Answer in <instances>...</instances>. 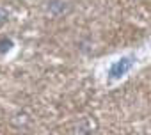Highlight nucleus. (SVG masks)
I'll list each match as a JSON object with an SVG mask.
<instances>
[{
	"mask_svg": "<svg viewBox=\"0 0 151 135\" xmlns=\"http://www.w3.org/2000/svg\"><path fill=\"white\" fill-rule=\"evenodd\" d=\"M133 59L132 57H123V59H119V60H116L112 66H110V70H109V77L112 78V80H117V78H121L123 75H126L132 68H133Z\"/></svg>",
	"mask_w": 151,
	"mask_h": 135,
	"instance_id": "obj_1",
	"label": "nucleus"
},
{
	"mask_svg": "<svg viewBox=\"0 0 151 135\" xmlns=\"http://www.w3.org/2000/svg\"><path fill=\"white\" fill-rule=\"evenodd\" d=\"M11 123H13L16 128H20V130H22V128H27V126L30 124V117H29L27 114H23V112H22V114H16V116L11 119Z\"/></svg>",
	"mask_w": 151,
	"mask_h": 135,
	"instance_id": "obj_2",
	"label": "nucleus"
},
{
	"mask_svg": "<svg viewBox=\"0 0 151 135\" xmlns=\"http://www.w3.org/2000/svg\"><path fill=\"white\" fill-rule=\"evenodd\" d=\"M11 46H13V41H11V39H2V41H0V53L9 52Z\"/></svg>",
	"mask_w": 151,
	"mask_h": 135,
	"instance_id": "obj_3",
	"label": "nucleus"
},
{
	"mask_svg": "<svg viewBox=\"0 0 151 135\" xmlns=\"http://www.w3.org/2000/svg\"><path fill=\"white\" fill-rule=\"evenodd\" d=\"M7 16H9V13H7L4 7H0V23H4V22L7 20Z\"/></svg>",
	"mask_w": 151,
	"mask_h": 135,
	"instance_id": "obj_4",
	"label": "nucleus"
}]
</instances>
